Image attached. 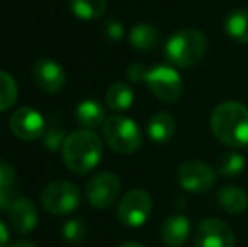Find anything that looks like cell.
<instances>
[{"mask_svg":"<svg viewBox=\"0 0 248 247\" xmlns=\"http://www.w3.org/2000/svg\"><path fill=\"white\" fill-rule=\"evenodd\" d=\"M16 181V169L12 165L5 161H0V188L12 186Z\"/></svg>","mask_w":248,"mask_h":247,"instance_id":"484cf974","label":"cell"},{"mask_svg":"<svg viewBox=\"0 0 248 247\" xmlns=\"http://www.w3.org/2000/svg\"><path fill=\"white\" fill-rule=\"evenodd\" d=\"M149 90L159 100L174 103L183 95V80L181 75L170 66H155L150 68L145 76Z\"/></svg>","mask_w":248,"mask_h":247,"instance_id":"8992f818","label":"cell"},{"mask_svg":"<svg viewBox=\"0 0 248 247\" xmlns=\"http://www.w3.org/2000/svg\"><path fill=\"white\" fill-rule=\"evenodd\" d=\"M76 120L85 129H96L98 125H103L107 120L105 117V109L96 100H85L76 107Z\"/></svg>","mask_w":248,"mask_h":247,"instance_id":"2e32d148","label":"cell"},{"mask_svg":"<svg viewBox=\"0 0 248 247\" xmlns=\"http://www.w3.org/2000/svg\"><path fill=\"white\" fill-rule=\"evenodd\" d=\"M9 242V232H7V227L3 225V222H0V247H3Z\"/></svg>","mask_w":248,"mask_h":247,"instance_id":"f546056e","label":"cell"},{"mask_svg":"<svg viewBox=\"0 0 248 247\" xmlns=\"http://www.w3.org/2000/svg\"><path fill=\"white\" fill-rule=\"evenodd\" d=\"M177 180L184 190L193 191V193H202L215 186L216 173L206 163L193 159V161H186L181 165L179 171H177Z\"/></svg>","mask_w":248,"mask_h":247,"instance_id":"ba28073f","label":"cell"},{"mask_svg":"<svg viewBox=\"0 0 248 247\" xmlns=\"http://www.w3.org/2000/svg\"><path fill=\"white\" fill-rule=\"evenodd\" d=\"M206 37L196 29H183L167 41L164 53L167 60L179 68H191L202 60L206 53Z\"/></svg>","mask_w":248,"mask_h":247,"instance_id":"3957f363","label":"cell"},{"mask_svg":"<svg viewBox=\"0 0 248 247\" xmlns=\"http://www.w3.org/2000/svg\"><path fill=\"white\" fill-rule=\"evenodd\" d=\"M10 247H36L32 244V242L29 241H20V242H16V244H12Z\"/></svg>","mask_w":248,"mask_h":247,"instance_id":"4dcf8cb0","label":"cell"},{"mask_svg":"<svg viewBox=\"0 0 248 247\" xmlns=\"http://www.w3.org/2000/svg\"><path fill=\"white\" fill-rule=\"evenodd\" d=\"M73 14L79 19L93 20L98 19L107 10V2L105 0H69Z\"/></svg>","mask_w":248,"mask_h":247,"instance_id":"44dd1931","label":"cell"},{"mask_svg":"<svg viewBox=\"0 0 248 247\" xmlns=\"http://www.w3.org/2000/svg\"><path fill=\"white\" fill-rule=\"evenodd\" d=\"M66 137L64 131L59 127H51L49 131L44 134V146H46L49 151H58L59 148H62Z\"/></svg>","mask_w":248,"mask_h":247,"instance_id":"d4e9b609","label":"cell"},{"mask_svg":"<svg viewBox=\"0 0 248 247\" xmlns=\"http://www.w3.org/2000/svg\"><path fill=\"white\" fill-rule=\"evenodd\" d=\"M118 247H144L142 244H139V242H125V244L118 246Z\"/></svg>","mask_w":248,"mask_h":247,"instance_id":"1f68e13d","label":"cell"},{"mask_svg":"<svg viewBox=\"0 0 248 247\" xmlns=\"http://www.w3.org/2000/svg\"><path fill=\"white\" fill-rule=\"evenodd\" d=\"M149 137L155 142H167L176 132V120L170 114L159 112L149 120Z\"/></svg>","mask_w":248,"mask_h":247,"instance_id":"e0dca14e","label":"cell"},{"mask_svg":"<svg viewBox=\"0 0 248 247\" xmlns=\"http://www.w3.org/2000/svg\"><path fill=\"white\" fill-rule=\"evenodd\" d=\"M225 29L232 39L248 44V10L238 9L230 12L226 17Z\"/></svg>","mask_w":248,"mask_h":247,"instance_id":"ac0fdd59","label":"cell"},{"mask_svg":"<svg viewBox=\"0 0 248 247\" xmlns=\"http://www.w3.org/2000/svg\"><path fill=\"white\" fill-rule=\"evenodd\" d=\"M32 78L44 93H56L64 86L66 73L59 63L43 58L32 68Z\"/></svg>","mask_w":248,"mask_h":247,"instance_id":"7c38bea8","label":"cell"},{"mask_svg":"<svg viewBox=\"0 0 248 247\" xmlns=\"http://www.w3.org/2000/svg\"><path fill=\"white\" fill-rule=\"evenodd\" d=\"M62 159H64L68 169L76 175L90 173L100 163L103 154V144L100 137L90 129L76 131L66 137L61 148Z\"/></svg>","mask_w":248,"mask_h":247,"instance_id":"7a4b0ae2","label":"cell"},{"mask_svg":"<svg viewBox=\"0 0 248 247\" xmlns=\"http://www.w3.org/2000/svg\"><path fill=\"white\" fill-rule=\"evenodd\" d=\"M218 203L226 214L238 215L248 208L247 193L238 186H225L218 193Z\"/></svg>","mask_w":248,"mask_h":247,"instance_id":"9a60e30c","label":"cell"},{"mask_svg":"<svg viewBox=\"0 0 248 247\" xmlns=\"http://www.w3.org/2000/svg\"><path fill=\"white\" fill-rule=\"evenodd\" d=\"M120 178L115 173H101L86 185V198L95 208H108L120 193Z\"/></svg>","mask_w":248,"mask_h":247,"instance_id":"9c48e42d","label":"cell"},{"mask_svg":"<svg viewBox=\"0 0 248 247\" xmlns=\"http://www.w3.org/2000/svg\"><path fill=\"white\" fill-rule=\"evenodd\" d=\"M105 33H107V36L110 37L111 41H117L124 36V27H122V24H118L117 20H108L107 26H105Z\"/></svg>","mask_w":248,"mask_h":247,"instance_id":"f1b7e54d","label":"cell"},{"mask_svg":"<svg viewBox=\"0 0 248 247\" xmlns=\"http://www.w3.org/2000/svg\"><path fill=\"white\" fill-rule=\"evenodd\" d=\"M17 191L12 186H3L0 188V210H10V207L14 205V201L17 200Z\"/></svg>","mask_w":248,"mask_h":247,"instance_id":"4316f807","label":"cell"},{"mask_svg":"<svg viewBox=\"0 0 248 247\" xmlns=\"http://www.w3.org/2000/svg\"><path fill=\"white\" fill-rule=\"evenodd\" d=\"M159 43V33L149 24H137L130 33V44L135 49L149 51Z\"/></svg>","mask_w":248,"mask_h":247,"instance_id":"ffe728a7","label":"cell"},{"mask_svg":"<svg viewBox=\"0 0 248 247\" xmlns=\"http://www.w3.org/2000/svg\"><path fill=\"white\" fill-rule=\"evenodd\" d=\"M152 212V198L142 188H134L127 191L118 205V218L128 227H140L145 224Z\"/></svg>","mask_w":248,"mask_h":247,"instance_id":"52a82bcc","label":"cell"},{"mask_svg":"<svg viewBox=\"0 0 248 247\" xmlns=\"http://www.w3.org/2000/svg\"><path fill=\"white\" fill-rule=\"evenodd\" d=\"M41 205L52 215H68L79 205V191L69 181H52L41 191Z\"/></svg>","mask_w":248,"mask_h":247,"instance_id":"5b68a950","label":"cell"},{"mask_svg":"<svg viewBox=\"0 0 248 247\" xmlns=\"http://www.w3.org/2000/svg\"><path fill=\"white\" fill-rule=\"evenodd\" d=\"M103 137L113 151L122 154L135 152L142 144L140 129L134 120L124 115L107 117L103 122Z\"/></svg>","mask_w":248,"mask_h":247,"instance_id":"277c9868","label":"cell"},{"mask_svg":"<svg viewBox=\"0 0 248 247\" xmlns=\"http://www.w3.org/2000/svg\"><path fill=\"white\" fill-rule=\"evenodd\" d=\"M196 247H235V235L228 224L218 218H206L196 229Z\"/></svg>","mask_w":248,"mask_h":247,"instance_id":"30bf717a","label":"cell"},{"mask_svg":"<svg viewBox=\"0 0 248 247\" xmlns=\"http://www.w3.org/2000/svg\"><path fill=\"white\" fill-rule=\"evenodd\" d=\"M44 129H46L44 117L31 107H22L10 117V131L22 141H34L41 137L44 134Z\"/></svg>","mask_w":248,"mask_h":247,"instance_id":"8fae6325","label":"cell"},{"mask_svg":"<svg viewBox=\"0 0 248 247\" xmlns=\"http://www.w3.org/2000/svg\"><path fill=\"white\" fill-rule=\"evenodd\" d=\"M9 220L17 234H29L36 229L39 215L32 200L29 198H17L9 210Z\"/></svg>","mask_w":248,"mask_h":247,"instance_id":"4fadbf2b","label":"cell"},{"mask_svg":"<svg viewBox=\"0 0 248 247\" xmlns=\"http://www.w3.org/2000/svg\"><path fill=\"white\" fill-rule=\"evenodd\" d=\"M191 225L184 215H170L166 218L160 227V237L162 242L169 247H181L189 239Z\"/></svg>","mask_w":248,"mask_h":247,"instance_id":"5bb4252c","label":"cell"},{"mask_svg":"<svg viewBox=\"0 0 248 247\" xmlns=\"http://www.w3.org/2000/svg\"><path fill=\"white\" fill-rule=\"evenodd\" d=\"M86 235V224L81 218H71L62 225V239H66L71 244L81 242Z\"/></svg>","mask_w":248,"mask_h":247,"instance_id":"cb8c5ba5","label":"cell"},{"mask_svg":"<svg viewBox=\"0 0 248 247\" xmlns=\"http://www.w3.org/2000/svg\"><path fill=\"white\" fill-rule=\"evenodd\" d=\"M147 73H149V69L145 68V65H142V63H134V65L128 66L127 75L134 83H140V82H145Z\"/></svg>","mask_w":248,"mask_h":247,"instance_id":"83f0119b","label":"cell"},{"mask_svg":"<svg viewBox=\"0 0 248 247\" xmlns=\"http://www.w3.org/2000/svg\"><path fill=\"white\" fill-rule=\"evenodd\" d=\"M243 166H245V159L235 151L223 152L218 159V173L225 178H233V176L240 175Z\"/></svg>","mask_w":248,"mask_h":247,"instance_id":"7402d4cb","label":"cell"},{"mask_svg":"<svg viewBox=\"0 0 248 247\" xmlns=\"http://www.w3.org/2000/svg\"><path fill=\"white\" fill-rule=\"evenodd\" d=\"M211 129L216 139L225 146H248V109L238 102L219 103L213 110Z\"/></svg>","mask_w":248,"mask_h":247,"instance_id":"6da1fadb","label":"cell"},{"mask_svg":"<svg viewBox=\"0 0 248 247\" xmlns=\"http://www.w3.org/2000/svg\"><path fill=\"white\" fill-rule=\"evenodd\" d=\"M17 83L12 75L0 71V112L10 109L17 100Z\"/></svg>","mask_w":248,"mask_h":247,"instance_id":"603a6c76","label":"cell"},{"mask_svg":"<svg viewBox=\"0 0 248 247\" xmlns=\"http://www.w3.org/2000/svg\"><path fill=\"white\" fill-rule=\"evenodd\" d=\"M134 103V92L127 83H113L107 90V105L115 112L127 110Z\"/></svg>","mask_w":248,"mask_h":247,"instance_id":"d6986e66","label":"cell"}]
</instances>
